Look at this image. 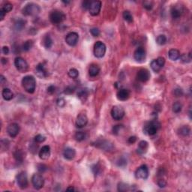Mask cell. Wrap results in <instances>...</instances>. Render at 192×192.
I'll return each instance as SVG.
<instances>
[{
    "instance_id": "obj_4",
    "label": "cell",
    "mask_w": 192,
    "mask_h": 192,
    "mask_svg": "<svg viewBox=\"0 0 192 192\" xmlns=\"http://www.w3.org/2000/svg\"><path fill=\"white\" fill-rule=\"evenodd\" d=\"M65 15L62 11L54 10L50 15V20L53 24H60L65 20Z\"/></svg>"
},
{
    "instance_id": "obj_35",
    "label": "cell",
    "mask_w": 192,
    "mask_h": 192,
    "mask_svg": "<svg viewBox=\"0 0 192 192\" xmlns=\"http://www.w3.org/2000/svg\"><path fill=\"white\" fill-rule=\"evenodd\" d=\"M33 47V41L32 40H28L26 42H24V44L22 46V49L23 50L27 52L29 50L31 49L32 47Z\"/></svg>"
},
{
    "instance_id": "obj_30",
    "label": "cell",
    "mask_w": 192,
    "mask_h": 192,
    "mask_svg": "<svg viewBox=\"0 0 192 192\" xmlns=\"http://www.w3.org/2000/svg\"><path fill=\"white\" fill-rule=\"evenodd\" d=\"M53 42V39H52V38H51L50 35H46L44 37L43 44L47 49H50V48L52 47Z\"/></svg>"
},
{
    "instance_id": "obj_24",
    "label": "cell",
    "mask_w": 192,
    "mask_h": 192,
    "mask_svg": "<svg viewBox=\"0 0 192 192\" xmlns=\"http://www.w3.org/2000/svg\"><path fill=\"white\" fill-rule=\"evenodd\" d=\"M2 98H4V100L6 101H10V100L14 98V93L11 92V90L8 88H5L3 89L2 92Z\"/></svg>"
},
{
    "instance_id": "obj_6",
    "label": "cell",
    "mask_w": 192,
    "mask_h": 192,
    "mask_svg": "<svg viewBox=\"0 0 192 192\" xmlns=\"http://www.w3.org/2000/svg\"><path fill=\"white\" fill-rule=\"evenodd\" d=\"M15 65L17 70L21 73H24L28 70L29 65L27 62L22 57H17L15 59Z\"/></svg>"
},
{
    "instance_id": "obj_19",
    "label": "cell",
    "mask_w": 192,
    "mask_h": 192,
    "mask_svg": "<svg viewBox=\"0 0 192 192\" xmlns=\"http://www.w3.org/2000/svg\"><path fill=\"white\" fill-rule=\"evenodd\" d=\"M183 14V8L180 6H174L171 10V15L173 19L180 18Z\"/></svg>"
},
{
    "instance_id": "obj_34",
    "label": "cell",
    "mask_w": 192,
    "mask_h": 192,
    "mask_svg": "<svg viewBox=\"0 0 192 192\" xmlns=\"http://www.w3.org/2000/svg\"><path fill=\"white\" fill-rule=\"evenodd\" d=\"M86 137V134L84 131H77L75 135V138L77 141H83Z\"/></svg>"
},
{
    "instance_id": "obj_54",
    "label": "cell",
    "mask_w": 192,
    "mask_h": 192,
    "mask_svg": "<svg viewBox=\"0 0 192 192\" xmlns=\"http://www.w3.org/2000/svg\"><path fill=\"white\" fill-rule=\"evenodd\" d=\"M55 89H56V87H55L54 86H50L47 88V93H49V94H53V93H55Z\"/></svg>"
},
{
    "instance_id": "obj_57",
    "label": "cell",
    "mask_w": 192,
    "mask_h": 192,
    "mask_svg": "<svg viewBox=\"0 0 192 192\" xmlns=\"http://www.w3.org/2000/svg\"><path fill=\"white\" fill-rule=\"evenodd\" d=\"M6 15V13L4 12L2 9H0V20H1V21L4 20V18H5V15Z\"/></svg>"
},
{
    "instance_id": "obj_51",
    "label": "cell",
    "mask_w": 192,
    "mask_h": 192,
    "mask_svg": "<svg viewBox=\"0 0 192 192\" xmlns=\"http://www.w3.org/2000/svg\"><path fill=\"white\" fill-rule=\"evenodd\" d=\"M90 32L94 37H98L100 35V30L98 29V28L95 27L90 29Z\"/></svg>"
},
{
    "instance_id": "obj_47",
    "label": "cell",
    "mask_w": 192,
    "mask_h": 192,
    "mask_svg": "<svg viewBox=\"0 0 192 192\" xmlns=\"http://www.w3.org/2000/svg\"><path fill=\"white\" fill-rule=\"evenodd\" d=\"M37 168H38V171H39L40 173H44L47 170V167L46 166L45 164H38L37 166Z\"/></svg>"
},
{
    "instance_id": "obj_38",
    "label": "cell",
    "mask_w": 192,
    "mask_h": 192,
    "mask_svg": "<svg viewBox=\"0 0 192 192\" xmlns=\"http://www.w3.org/2000/svg\"><path fill=\"white\" fill-rule=\"evenodd\" d=\"M173 111L176 113H179L180 112H181L182 108V105L180 102H176L173 104Z\"/></svg>"
},
{
    "instance_id": "obj_27",
    "label": "cell",
    "mask_w": 192,
    "mask_h": 192,
    "mask_svg": "<svg viewBox=\"0 0 192 192\" xmlns=\"http://www.w3.org/2000/svg\"><path fill=\"white\" fill-rule=\"evenodd\" d=\"M100 72V68L98 65H95V64H93L90 65L89 69V74L91 77H96L99 74Z\"/></svg>"
},
{
    "instance_id": "obj_37",
    "label": "cell",
    "mask_w": 192,
    "mask_h": 192,
    "mask_svg": "<svg viewBox=\"0 0 192 192\" xmlns=\"http://www.w3.org/2000/svg\"><path fill=\"white\" fill-rule=\"evenodd\" d=\"M156 42L159 45H164L167 43V37L164 35H160L156 38Z\"/></svg>"
},
{
    "instance_id": "obj_33",
    "label": "cell",
    "mask_w": 192,
    "mask_h": 192,
    "mask_svg": "<svg viewBox=\"0 0 192 192\" xmlns=\"http://www.w3.org/2000/svg\"><path fill=\"white\" fill-rule=\"evenodd\" d=\"M89 95V91L86 89H82L78 91L77 96L78 98L81 100H86Z\"/></svg>"
},
{
    "instance_id": "obj_21",
    "label": "cell",
    "mask_w": 192,
    "mask_h": 192,
    "mask_svg": "<svg viewBox=\"0 0 192 192\" xmlns=\"http://www.w3.org/2000/svg\"><path fill=\"white\" fill-rule=\"evenodd\" d=\"M88 123V118L86 114H80L76 120V125L77 128H84Z\"/></svg>"
},
{
    "instance_id": "obj_8",
    "label": "cell",
    "mask_w": 192,
    "mask_h": 192,
    "mask_svg": "<svg viewBox=\"0 0 192 192\" xmlns=\"http://www.w3.org/2000/svg\"><path fill=\"white\" fill-rule=\"evenodd\" d=\"M165 64V59L163 57H158L156 59L152 60V62L150 64L151 68L152 69V71L155 73H158L161 69L164 67V65Z\"/></svg>"
},
{
    "instance_id": "obj_17",
    "label": "cell",
    "mask_w": 192,
    "mask_h": 192,
    "mask_svg": "<svg viewBox=\"0 0 192 192\" xmlns=\"http://www.w3.org/2000/svg\"><path fill=\"white\" fill-rule=\"evenodd\" d=\"M95 146L100 149H102L105 151H111L113 148L112 143L110 141L105 140H98L97 142H95Z\"/></svg>"
},
{
    "instance_id": "obj_53",
    "label": "cell",
    "mask_w": 192,
    "mask_h": 192,
    "mask_svg": "<svg viewBox=\"0 0 192 192\" xmlns=\"http://www.w3.org/2000/svg\"><path fill=\"white\" fill-rule=\"evenodd\" d=\"M158 185L160 188H164V187L167 186V182L163 179H161L158 181Z\"/></svg>"
},
{
    "instance_id": "obj_13",
    "label": "cell",
    "mask_w": 192,
    "mask_h": 192,
    "mask_svg": "<svg viewBox=\"0 0 192 192\" xmlns=\"http://www.w3.org/2000/svg\"><path fill=\"white\" fill-rule=\"evenodd\" d=\"M101 8H102V2L93 1V2H92L90 7H89V13L93 16H97V15H99Z\"/></svg>"
},
{
    "instance_id": "obj_22",
    "label": "cell",
    "mask_w": 192,
    "mask_h": 192,
    "mask_svg": "<svg viewBox=\"0 0 192 192\" xmlns=\"http://www.w3.org/2000/svg\"><path fill=\"white\" fill-rule=\"evenodd\" d=\"M129 96H130V92L128 89H120L116 94V97L119 101H126L129 98Z\"/></svg>"
},
{
    "instance_id": "obj_14",
    "label": "cell",
    "mask_w": 192,
    "mask_h": 192,
    "mask_svg": "<svg viewBox=\"0 0 192 192\" xmlns=\"http://www.w3.org/2000/svg\"><path fill=\"white\" fill-rule=\"evenodd\" d=\"M150 78V73L147 69L143 68L140 69L137 72V79L139 80L140 82L142 83H145V82L148 81Z\"/></svg>"
},
{
    "instance_id": "obj_48",
    "label": "cell",
    "mask_w": 192,
    "mask_h": 192,
    "mask_svg": "<svg viewBox=\"0 0 192 192\" xmlns=\"http://www.w3.org/2000/svg\"><path fill=\"white\" fill-rule=\"evenodd\" d=\"M173 95L175 97H182L183 95V91L180 88H177V89H174L173 90Z\"/></svg>"
},
{
    "instance_id": "obj_32",
    "label": "cell",
    "mask_w": 192,
    "mask_h": 192,
    "mask_svg": "<svg viewBox=\"0 0 192 192\" xmlns=\"http://www.w3.org/2000/svg\"><path fill=\"white\" fill-rule=\"evenodd\" d=\"M118 191L120 192H125V191H128L132 190V189H131V186H129L128 184L125 182H119L117 186Z\"/></svg>"
},
{
    "instance_id": "obj_40",
    "label": "cell",
    "mask_w": 192,
    "mask_h": 192,
    "mask_svg": "<svg viewBox=\"0 0 192 192\" xmlns=\"http://www.w3.org/2000/svg\"><path fill=\"white\" fill-rule=\"evenodd\" d=\"M180 59H181L182 62H185V63H189L191 60V53H189V54H182L180 56Z\"/></svg>"
},
{
    "instance_id": "obj_23",
    "label": "cell",
    "mask_w": 192,
    "mask_h": 192,
    "mask_svg": "<svg viewBox=\"0 0 192 192\" xmlns=\"http://www.w3.org/2000/svg\"><path fill=\"white\" fill-rule=\"evenodd\" d=\"M75 155H76V152L72 148L68 147V148L65 149V150L63 151V156L65 157V158L68 160L74 159Z\"/></svg>"
},
{
    "instance_id": "obj_2",
    "label": "cell",
    "mask_w": 192,
    "mask_h": 192,
    "mask_svg": "<svg viewBox=\"0 0 192 192\" xmlns=\"http://www.w3.org/2000/svg\"><path fill=\"white\" fill-rule=\"evenodd\" d=\"M161 128V124L158 120L154 119L152 121L147 122L144 127H143V132L145 133L147 135L149 136H153L156 133L158 132V131Z\"/></svg>"
},
{
    "instance_id": "obj_26",
    "label": "cell",
    "mask_w": 192,
    "mask_h": 192,
    "mask_svg": "<svg viewBox=\"0 0 192 192\" xmlns=\"http://www.w3.org/2000/svg\"><path fill=\"white\" fill-rule=\"evenodd\" d=\"M147 149H148V143L146 141L142 140V141L140 142L137 148V152L139 154H144L146 152Z\"/></svg>"
},
{
    "instance_id": "obj_18",
    "label": "cell",
    "mask_w": 192,
    "mask_h": 192,
    "mask_svg": "<svg viewBox=\"0 0 192 192\" xmlns=\"http://www.w3.org/2000/svg\"><path fill=\"white\" fill-rule=\"evenodd\" d=\"M35 74L37 75V76L41 78H45L48 76V73H47V69L45 68V65L43 63H40L37 65L36 68H35Z\"/></svg>"
},
{
    "instance_id": "obj_20",
    "label": "cell",
    "mask_w": 192,
    "mask_h": 192,
    "mask_svg": "<svg viewBox=\"0 0 192 192\" xmlns=\"http://www.w3.org/2000/svg\"><path fill=\"white\" fill-rule=\"evenodd\" d=\"M39 158L42 160H47L50 156V148L49 146H44L39 151Z\"/></svg>"
},
{
    "instance_id": "obj_10",
    "label": "cell",
    "mask_w": 192,
    "mask_h": 192,
    "mask_svg": "<svg viewBox=\"0 0 192 192\" xmlns=\"http://www.w3.org/2000/svg\"><path fill=\"white\" fill-rule=\"evenodd\" d=\"M111 116L114 120H120L125 116V111L120 106H114L111 110Z\"/></svg>"
},
{
    "instance_id": "obj_1",
    "label": "cell",
    "mask_w": 192,
    "mask_h": 192,
    "mask_svg": "<svg viewBox=\"0 0 192 192\" xmlns=\"http://www.w3.org/2000/svg\"><path fill=\"white\" fill-rule=\"evenodd\" d=\"M22 86L23 87L24 90L28 93L32 94L34 93L35 88H36V81L34 77L28 75L24 77L22 79Z\"/></svg>"
},
{
    "instance_id": "obj_52",
    "label": "cell",
    "mask_w": 192,
    "mask_h": 192,
    "mask_svg": "<svg viewBox=\"0 0 192 192\" xmlns=\"http://www.w3.org/2000/svg\"><path fill=\"white\" fill-rule=\"evenodd\" d=\"M56 104L57 105L60 107H63L65 105V101L63 98H59L56 101Z\"/></svg>"
},
{
    "instance_id": "obj_61",
    "label": "cell",
    "mask_w": 192,
    "mask_h": 192,
    "mask_svg": "<svg viewBox=\"0 0 192 192\" xmlns=\"http://www.w3.org/2000/svg\"><path fill=\"white\" fill-rule=\"evenodd\" d=\"M62 2H63V3H65V4H69V3H70V2H65V1H62Z\"/></svg>"
},
{
    "instance_id": "obj_16",
    "label": "cell",
    "mask_w": 192,
    "mask_h": 192,
    "mask_svg": "<svg viewBox=\"0 0 192 192\" xmlns=\"http://www.w3.org/2000/svg\"><path fill=\"white\" fill-rule=\"evenodd\" d=\"M8 134L11 137H15L17 136V134L20 132V126L17 123H12L10 124L8 126L7 128Z\"/></svg>"
},
{
    "instance_id": "obj_43",
    "label": "cell",
    "mask_w": 192,
    "mask_h": 192,
    "mask_svg": "<svg viewBox=\"0 0 192 192\" xmlns=\"http://www.w3.org/2000/svg\"><path fill=\"white\" fill-rule=\"evenodd\" d=\"M34 140L35 141V143H43V142L46 140V138L45 137L41 135V134H38V135H36V136L35 137Z\"/></svg>"
},
{
    "instance_id": "obj_49",
    "label": "cell",
    "mask_w": 192,
    "mask_h": 192,
    "mask_svg": "<svg viewBox=\"0 0 192 192\" xmlns=\"http://www.w3.org/2000/svg\"><path fill=\"white\" fill-rule=\"evenodd\" d=\"M91 3H92V1H84L82 2V7L84 10H89Z\"/></svg>"
},
{
    "instance_id": "obj_41",
    "label": "cell",
    "mask_w": 192,
    "mask_h": 192,
    "mask_svg": "<svg viewBox=\"0 0 192 192\" xmlns=\"http://www.w3.org/2000/svg\"><path fill=\"white\" fill-rule=\"evenodd\" d=\"M1 9L4 11L5 13H8L13 9V6L12 4L9 3V2H7V3H5L2 6V7L1 8Z\"/></svg>"
},
{
    "instance_id": "obj_56",
    "label": "cell",
    "mask_w": 192,
    "mask_h": 192,
    "mask_svg": "<svg viewBox=\"0 0 192 192\" xmlns=\"http://www.w3.org/2000/svg\"><path fill=\"white\" fill-rule=\"evenodd\" d=\"M2 53H3L5 55L8 54V53H9V48L8 47H6V46L3 47H2Z\"/></svg>"
},
{
    "instance_id": "obj_15",
    "label": "cell",
    "mask_w": 192,
    "mask_h": 192,
    "mask_svg": "<svg viewBox=\"0 0 192 192\" xmlns=\"http://www.w3.org/2000/svg\"><path fill=\"white\" fill-rule=\"evenodd\" d=\"M146 53L145 49L143 47H138L136 49V50L134 51V57L137 62H143L146 59Z\"/></svg>"
},
{
    "instance_id": "obj_50",
    "label": "cell",
    "mask_w": 192,
    "mask_h": 192,
    "mask_svg": "<svg viewBox=\"0 0 192 192\" xmlns=\"http://www.w3.org/2000/svg\"><path fill=\"white\" fill-rule=\"evenodd\" d=\"M122 128H123L122 125H115V126L113 127V133L114 134H119V132L120 131V130H121Z\"/></svg>"
},
{
    "instance_id": "obj_46",
    "label": "cell",
    "mask_w": 192,
    "mask_h": 192,
    "mask_svg": "<svg viewBox=\"0 0 192 192\" xmlns=\"http://www.w3.org/2000/svg\"><path fill=\"white\" fill-rule=\"evenodd\" d=\"M75 87L72 86H68L65 88V91H64V93H65V94H68V95L72 94V93L75 92Z\"/></svg>"
},
{
    "instance_id": "obj_42",
    "label": "cell",
    "mask_w": 192,
    "mask_h": 192,
    "mask_svg": "<svg viewBox=\"0 0 192 192\" xmlns=\"http://www.w3.org/2000/svg\"><path fill=\"white\" fill-rule=\"evenodd\" d=\"M116 164L120 167H125L126 165H127V161L125 159V158L123 157H122V158H119L118 159L117 162H116Z\"/></svg>"
},
{
    "instance_id": "obj_39",
    "label": "cell",
    "mask_w": 192,
    "mask_h": 192,
    "mask_svg": "<svg viewBox=\"0 0 192 192\" xmlns=\"http://www.w3.org/2000/svg\"><path fill=\"white\" fill-rule=\"evenodd\" d=\"M68 76L71 78L76 79V78H77L78 77H79V71H78L76 68H71L68 71Z\"/></svg>"
},
{
    "instance_id": "obj_58",
    "label": "cell",
    "mask_w": 192,
    "mask_h": 192,
    "mask_svg": "<svg viewBox=\"0 0 192 192\" xmlns=\"http://www.w3.org/2000/svg\"><path fill=\"white\" fill-rule=\"evenodd\" d=\"M0 80H1V84H2V85H3L4 84V83H5V82H6V78L4 77V76L3 75H1V77H0Z\"/></svg>"
},
{
    "instance_id": "obj_36",
    "label": "cell",
    "mask_w": 192,
    "mask_h": 192,
    "mask_svg": "<svg viewBox=\"0 0 192 192\" xmlns=\"http://www.w3.org/2000/svg\"><path fill=\"white\" fill-rule=\"evenodd\" d=\"M122 16H123L124 20L125 21H127L128 23H132L133 22V17L129 11H124L123 14H122Z\"/></svg>"
},
{
    "instance_id": "obj_25",
    "label": "cell",
    "mask_w": 192,
    "mask_h": 192,
    "mask_svg": "<svg viewBox=\"0 0 192 192\" xmlns=\"http://www.w3.org/2000/svg\"><path fill=\"white\" fill-rule=\"evenodd\" d=\"M26 23V22L23 19H18L15 22L14 27L17 31H22L25 28Z\"/></svg>"
},
{
    "instance_id": "obj_60",
    "label": "cell",
    "mask_w": 192,
    "mask_h": 192,
    "mask_svg": "<svg viewBox=\"0 0 192 192\" xmlns=\"http://www.w3.org/2000/svg\"><path fill=\"white\" fill-rule=\"evenodd\" d=\"M67 191H75V189L74 187H68L67 189Z\"/></svg>"
},
{
    "instance_id": "obj_31",
    "label": "cell",
    "mask_w": 192,
    "mask_h": 192,
    "mask_svg": "<svg viewBox=\"0 0 192 192\" xmlns=\"http://www.w3.org/2000/svg\"><path fill=\"white\" fill-rule=\"evenodd\" d=\"M178 131H179V134H180V135H182V136L183 137H186L189 136V134H190L191 128L188 125H184L182 127L180 128Z\"/></svg>"
},
{
    "instance_id": "obj_55",
    "label": "cell",
    "mask_w": 192,
    "mask_h": 192,
    "mask_svg": "<svg viewBox=\"0 0 192 192\" xmlns=\"http://www.w3.org/2000/svg\"><path fill=\"white\" fill-rule=\"evenodd\" d=\"M137 140V137L135 136H131L130 137L128 138V142L130 144H133V143H134L135 142H136Z\"/></svg>"
},
{
    "instance_id": "obj_12",
    "label": "cell",
    "mask_w": 192,
    "mask_h": 192,
    "mask_svg": "<svg viewBox=\"0 0 192 192\" xmlns=\"http://www.w3.org/2000/svg\"><path fill=\"white\" fill-rule=\"evenodd\" d=\"M78 40H79V35L75 32H71L68 33L66 35L65 38V41L66 43L71 47H74L77 44Z\"/></svg>"
},
{
    "instance_id": "obj_28",
    "label": "cell",
    "mask_w": 192,
    "mask_h": 192,
    "mask_svg": "<svg viewBox=\"0 0 192 192\" xmlns=\"http://www.w3.org/2000/svg\"><path fill=\"white\" fill-rule=\"evenodd\" d=\"M180 56L181 55H180V51L176 49H171L168 53L169 58L171 59V60H173V61H176V60L179 59Z\"/></svg>"
},
{
    "instance_id": "obj_11",
    "label": "cell",
    "mask_w": 192,
    "mask_h": 192,
    "mask_svg": "<svg viewBox=\"0 0 192 192\" xmlns=\"http://www.w3.org/2000/svg\"><path fill=\"white\" fill-rule=\"evenodd\" d=\"M32 183L35 189L39 190L44 186V180L43 176L38 173L33 174L32 177Z\"/></svg>"
},
{
    "instance_id": "obj_7",
    "label": "cell",
    "mask_w": 192,
    "mask_h": 192,
    "mask_svg": "<svg viewBox=\"0 0 192 192\" xmlns=\"http://www.w3.org/2000/svg\"><path fill=\"white\" fill-rule=\"evenodd\" d=\"M17 183L19 188L26 189L28 187V177L26 172H21L17 176Z\"/></svg>"
},
{
    "instance_id": "obj_5",
    "label": "cell",
    "mask_w": 192,
    "mask_h": 192,
    "mask_svg": "<svg viewBox=\"0 0 192 192\" xmlns=\"http://www.w3.org/2000/svg\"><path fill=\"white\" fill-rule=\"evenodd\" d=\"M106 45L103 42L97 41L94 45V54L97 58H102L106 53Z\"/></svg>"
},
{
    "instance_id": "obj_44",
    "label": "cell",
    "mask_w": 192,
    "mask_h": 192,
    "mask_svg": "<svg viewBox=\"0 0 192 192\" xmlns=\"http://www.w3.org/2000/svg\"><path fill=\"white\" fill-rule=\"evenodd\" d=\"M143 7L148 11L152 10L153 8V2H150V1H145V2H143Z\"/></svg>"
},
{
    "instance_id": "obj_3",
    "label": "cell",
    "mask_w": 192,
    "mask_h": 192,
    "mask_svg": "<svg viewBox=\"0 0 192 192\" xmlns=\"http://www.w3.org/2000/svg\"><path fill=\"white\" fill-rule=\"evenodd\" d=\"M40 11L41 8L38 5L31 2V3H28L23 8L22 12L26 16H35V15H38Z\"/></svg>"
},
{
    "instance_id": "obj_9",
    "label": "cell",
    "mask_w": 192,
    "mask_h": 192,
    "mask_svg": "<svg viewBox=\"0 0 192 192\" xmlns=\"http://www.w3.org/2000/svg\"><path fill=\"white\" fill-rule=\"evenodd\" d=\"M135 176L139 180H146L149 176V169L146 165L143 164L138 167L135 172Z\"/></svg>"
},
{
    "instance_id": "obj_29",
    "label": "cell",
    "mask_w": 192,
    "mask_h": 192,
    "mask_svg": "<svg viewBox=\"0 0 192 192\" xmlns=\"http://www.w3.org/2000/svg\"><path fill=\"white\" fill-rule=\"evenodd\" d=\"M14 158H15V159L17 161L22 163L23 161L24 158H25V154H24L23 151L17 149V150H16L14 152Z\"/></svg>"
},
{
    "instance_id": "obj_45",
    "label": "cell",
    "mask_w": 192,
    "mask_h": 192,
    "mask_svg": "<svg viewBox=\"0 0 192 192\" xmlns=\"http://www.w3.org/2000/svg\"><path fill=\"white\" fill-rule=\"evenodd\" d=\"M92 171H93V173L96 176V175L99 174L100 172H101V167L99 166V164H94L92 167Z\"/></svg>"
},
{
    "instance_id": "obj_59",
    "label": "cell",
    "mask_w": 192,
    "mask_h": 192,
    "mask_svg": "<svg viewBox=\"0 0 192 192\" xmlns=\"http://www.w3.org/2000/svg\"><path fill=\"white\" fill-rule=\"evenodd\" d=\"M8 59H5V58H2V60H1V62H2V63L3 64V65H5V64H6L7 63V61Z\"/></svg>"
}]
</instances>
